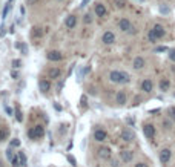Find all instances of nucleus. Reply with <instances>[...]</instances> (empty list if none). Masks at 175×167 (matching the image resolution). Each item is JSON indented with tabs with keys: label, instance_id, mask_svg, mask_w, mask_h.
Masks as SVG:
<instances>
[{
	"label": "nucleus",
	"instance_id": "obj_1",
	"mask_svg": "<svg viewBox=\"0 0 175 167\" xmlns=\"http://www.w3.org/2000/svg\"><path fill=\"white\" fill-rule=\"evenodd\" d=\"M164 34H166V31H164V28L161 26V25H155L152 29L149 31V42L152 43H155L158 38H161V37H164Z\"/></svg>",
	"mask_w": 175,
	"mask_h": 167
},
{
	"label": "nucleus",
	"instance_id": "obj_2",
	"mask_svg": "<svg viewBox=\"0 0 175 167\" xmlns=\"http://www.w3.org/2000/svg\"><path fill=\"white\" fill-rule=\"evenodd\" d=\"M109 80L112 83H129V75L126 72L120 71H112L109 74Z\"/></svg>",
	"mask_w": 175,
	"mask_h": 167
},
{
	"label": "nucleus",
	"instance_id": "obj_3",
	"mask_svg": "<svg viewBox=\"0 0 175 167\" xmlns=\"http://www.w3.org/2000/svg\"><path fill=\"white\" fill-rule=\"evenodd\" d=\"M28 135H29V138L31 140H37V138H42L43 135H45V127L43 126H35L34 129H31L29 132H28Z\"/></svg>",
	"mask_w": 175,
	"mask_h": 167
},
{
	"label": "nucleus",
	"instance_id": "obj_4",
	"mask_svg": "<svg viewBox=\"0 0 175 167\" xmlns=\"http://www.w3.org/2000/svg\"><path fill=\"white\" fill-rule=\"evenodd\" d=\"M120 138L125 141V143H132L135 140V133L131 130V129H123L122 133H120Z\"/></svg>",
	"mask_w": 175,
	"mask_h": 167
},
{
	"label": "nucleus",
	"instance_id": "obj_5",
	"mask_svg": "<svg viewBox=\"0 0 175 167\" xmlns=\"http://www.w3.org/2000/svg\"><path fill=\"white\" fill-rule=\"evenodd\" d=\"M143 133H145L146 138L152 140L155 137V127H154V124H145L143 126Z\"/></svg>",
	"mask_w": 175,
	"mask_h": 167
},
{
	"label": "nucleus",
	"instance_id": "obj_6",
	"mask_svg": "<svg viewBox=\"0 0 175 167\" xmlns=\"http://www.w3.org/2000/svg\"><path fill=\"white\" fill-rule=\"evenodd\" d=\"M101 42H103L104 45H112V43L115 42V35H114V32L106 31V32L103 34V37H101Z\"/></svg>",
	"mask_w": 175,
	"mask_h": 167
},
{
	"label": "nucleus",
	"instance_id": "obj_7",
	"mask_svg": "<svg viewBox=\"0 0 175 167\" xmlns=\"http://www.w3.org/2000/svg\"><path fill=\"white\" fill-rule=\"evenodd\" d=\"M106 138H108V132H106V130H103V129H97V130L94 132V140H95V141L103 143Z\"/></svg>",
	"mask_w": 175,
	"mask_h": 167
},
{
	"label": "nucleus",
	"instance_id": "obj_8",
	"mask_svg": "<svg viewBox=\"0 0 175 167\" xmlns=\"http://www.w3.org/2000/svg\"><path fill=\"white\" fill-rule=\"evenodd\" d=\"M171 156H172V152H171L169 149H163V150L160 152V161H161L163 164H166V163H169V160H171Z\"/></svg>",
	"mask_w": 175,
	"mask_h": 167
},
{
	"label": "nucleus",
	"instance_id": "obj_9",
	"mask_svg": "<svg viewBox=\"0 0 175 167\" xmlns=\"http://www.w3.org/2000/svg\"><path fill=\"white\" fill-rule=\"evenodd\" d=\"M111 149L109 147H106V146H103L99 149V156H100L101 160H111Z\"/></svg>",
	"mask_w": 175,
	"mask_h": 167
},
{
	"label": "nucleus",
	"instance_id": "obj_10",
	"mask_svg": "<svg viewBox=\"0 0 175 167\" xmlns=\"http://www.w3.org/2000/svg\"><path fill=\"white\" fill-rule=\"evenodd\" d=\"M46 57H48L49 61H60V60L63 58V55H62L60 51H51V52H48Z\"/></svg>",
	"mask_w": 175,
	"mask_h": 167
},
{
	"label": "nucleus",
	"instance_id": "obj_11",
	"mask_svg": "<svg viewBox=\"0 0 175 167\" xmlns=\"http://www.w3.org/2000/svg\"><path fill=\"white\" fill-rule=\"evenodd\" d=\"M132 158H134V153H132L131 150H122V152H120V160H122L123 163H131Z\"/></svg>",
	"mask_w": 175,
	"mask_h": 167
},
{
	"label": "nucleus",
	"instance_id": "obj_12",
	"mask_svg": "<svg viewBox=\"0 0 175 167\" xmlns=\"http://www.w3.org/2000/svg\"><path fill=\"white\" fill-rule=\"evenodd\" d=\"M152 89H154V83H152V80H149V78L143 80V83H141V91L149 94V92H152Z\"/></svg>",
	"mask_w": 175,
	"mask_h": 167
},
{
	"label": "nucleus",
	"instance_id": "obj_13",
	"mask_svg": "<svg viewBox=\"0 0 175 167\" xmlns=\"http://www.w3.org/2000/svg\"><path fill=\"white\" fill-rule=\"evenodd\" d=\"M132 68L137 69V71L143 69V68H145V58H143V57H135V58H134V63H132Z\"/></svg>",
	"mask_w": 175,
	"mask_h": 167
},
{
	"label": "nucleus",
	"instance_id": "obj_14",
	"mask_svg": "<svg viewBox=\"0 0 175 167\" xmlns=\"http://www.w3.org/2000/svg\"><path fill=\"white\" fill-rule=\"evenodd\" d=\"M118 26H120V29L125 31V32H131V29H132V25H131V22H129L127 19H122V20L118 22Z\"/></svg>",
	"mask_w": 175,
	"mask_h": 167
},
{
	"label": "nucleus",
	"instance_id": "obj_15",
	"mask_svg": "<svg viewBox=\"0 0 175 167\" xmlns=\"http://www.w3.org/2000/svg\"><path fill=\"white\" fill-rule=\"evenodd\" d=\"M106 14H108L106 6L101 5V3H97V5H95V16H97V17H104Z\"/></svg>",
	"mask_w": 175,
	"mask_h": 167
},
{
	"label": "nucleus",
	"instance_id": "obj_16",
	"mask_svg": "<svg viewBox=\"0 0 175 167\" xmlns=\"http://www.w3.org/2000/svg\"><path fill=\"white\" fill-rule=\"evenodd\" d=\"M60 75H62V69L60 68H51L49 71H48V78H51V80H55Z\"/></svg>",
	"mask_w": 175,
	"mask_h": 167
},
{
	"label": "nucleus",
	"instance_id": "obj_17",
	"mask_svg": "<svg viewBox=\"0 0 175 167\" xmlns=\"http://www.w3.org/2000/svg\"><path fill=\"white\" fill-rule=\"evenodd\" d=\"M160 91H163V92H166V91H169V88H171V81L168 80V78H163V80H160Z\"/></svg>",
	"mask_w": 175,
	"mask_h": 167
},
{
	"label": "nucleus",
	"instance_id": "obj_18",
	"mask_svg": "<svg viewBox=\"0 0 175 167\" xmlns=\"http://www.w3.org/2000/svg\"><path fill=\"white\" fill-rule=\"evenodd\" d=\"M39 88H40V91H42V92H45V94H46V92L51 89V83L49 81H46V80H40Z\"/></svg>",
	"mask_w": 175,
	"mask_h": 167
},
{
	"label": "nucleus",
	"instance_id": "obj_19",
	"mask_svg": "<svg viewBox=\"0 0 175 167\" xmlns=\"http://www.w3.org/2000/svg\"><path fill=\"white\" fill-rule=\"evenodd\" d=\"M115 100H117V103H118V104H126L127 97H126V94L123 92V91H120V92L117 94V97H115Z\"/></svg>",
	"mask_w": 175,
	"mask_h": 167
},
{
	"label": "nucleus",
	"instance_id": "obj_20",
	"mask_svg": "<svg viewBox=\"0 0 175 167\" xmlns=\"http://www.w3.org/2000/svg\"><path fill=\"white\" fill-rule=\"evenodd\" d=\"M75 25H77V17H75V16H69V17L66 19V26H68L69 29H72V28H75Z\"/></svg>",
	"mask_w": 175,
	"mask_h": 167
},
{
	"label": "nucleus",
	"instance_id": "obj_21",
	"mask_svg": "<svg viewBox=\"0 0 175 167\" xmlns=\"http://www.w3.org/2000/svg\"><path fill=\"white\" fill-rule=\"evenodd\" d=\"M31 35L34 37V38H40L42 35H43V29L42 28H32V32H31Z\"/></svg>",
	"mask_w": 175,
	"mask_h": 167
},
{
	"label": "nucleus",
	"instance_id": "obj_22",
	"mask_svg": "<svg viewBox=\"0 0 175 167\" xmlns=\"http://www.w3.org/2000/svg\"><path fill=\"white\" fill-rule=\"evenodd\" d=\"M16 120H17L19 123H22V120H23V115H22V112H20L19 107H16Z\"/></svg>",
	"mask_w": 175,
	"mask_h": 167
},
{
	"label": "nucleus",
	"instance_id": "obj_23",
	"mask_svg": "<svg viewBox=\"0 0 175 167\" xmlns=\"http://www.w3.org/2000/svg\"><path fill=\"white\" fill-rule=\"evenodd\" d=\"M8 137V130L6 129H0V141H5Z\"/></svg>",
	"mask_w": 175,
	"mask_h": 167
},
{
	"label": "nucleus",
	"instance_id": "obj_24",
	"mask_svg": "<svg viewBox=\"0 0 175 167\" xmlns=\"http://www.w3.org/2000/svg\"><path fill=\"white\" fill-rule=\"evenodd\" d=\"M19 161H20V158H19V156H14V158L11 160V163H12V167H19Z\"/></svg>",
	"mask_w": 175,
	"mask_h": 167
},
{
	"label": "nucleus",
	"instance_id": "obj_25",
	"mask_svg": "<svg viewBox=\"0 0 175 167\" xmlns=\"http://www.w3.org/2000/svg\"><path fill=\"white\" fill-rule=\"evenodd\" d=\"M19 158H20L22 164H26V155L23 153V152H19Z\"/></svg>",
	"mask_w": 175,
	"mask_h": 167
},
{
	"label": "nucleus",
	"instance_id": "obj_26",
	"mask_svg": "<svg viewBox=\"0 0 175 167\" xmlns=\"http://www.w3.org/2000/svg\"><path fill=\"white\" fill-rule=\"evenodd\" d=\"M115 3H117V6H118V8H125L126 6L125 0H115Z\"/></svg>",
	"mask_w": 175,
	"mask_h": 167
},
{
	"label": "nucleus",
	"instance_id": "obj_27",
	"mask_svg": "<svg viewBox=\"0 0 175 167\" xmlns=\"http://www.w3.org/2000/svg\"><path fill=\"white\" fill-rule=\"evenodd\" d=\"M68 161H69V163H71V164H72V166H77V161H75V158L74 156H72V155H69V156H68Z\"/></svg>",
	"mask_w": 175,
	"mask_h": 167
},
{
	"label": "nucleus",
	"instance_id": "obj_28",
	"mask_svg": "<svg viewBox=\"0 0 175 167\" xmlns=\"http://www.w3.org/2000/svg\"><path fill=\"white\" fill-rule=\"evenodd\" d=\"M12 66L17 69V68H20V66H22V61H20V60H14V61H12Z\"/></svg>",
	"mask_w": 175,
	"mask_h": 167
},
{
	"label": "nucleus",
	"instance_id": "obj_29",
	"mask_svg": "<svg viewBox=\"0 0 175 167\" xmlns=\"http://www.w3.org/2000/svg\"><path fill=\"white\" fill-rule=\"evenodd\" d=\"M6 158H8V160H12V158H14V155H12V150H11V149H8V150H6Z\"/></svg>",
	"mask_w": 175,
	"mask_h": 167
},
{
	"label": "nucleus",
	"instance_id": "obj_30",
	"mask_svg": "<svg viewBox=\"0 0 175 167\" xmlns=\"http://www.w3.org/2000/svg\"><path fill=\"white\" fill-rule=\"evenodd\" d=\"M169 58H171L172 61H175V49H172V51H169Z\"/></svg>",
	"mask_w": 175,
	"mask_h": 167
},
{
	"label": "nucleus",
	"instance_id": "obj_31",
	"mask_svg": "<svg viewBox=\"0 0 175 167\" xmlns=\"http://www.w3.org/2000/svg\"><path fill=\"white\" fill-rule=\"evenodd\" d=\"M169 115H171L172 120H175V107H171V109H169Z\"/></svg>",
	"mask_w": 175,
	"mask_h": 167
},
{
	"label": "nucleus",
	"instance_id": "obj_32",
	"mask_svg": "<svg viewBox=\"0 0 175 167\" xmlns=\"http://www.w3.org/2000/svg\"><path fill=\"white\" fill-rule=\"evenodd\" d=\"M91 22H92V17H91L89 14H86V16H85V23H91Z\"/></svg>",
	"mask_w": 175,
	"mask_h": 167
},
{
	"label": "nucleus",
	"instance_id": "obj_33",
	"mask_svg": "<svg viewBox=\"0 0 175 167\" xmlns=\"http://www.w3.org/2000/svg\"><path fill=\"white\" fill-rule=\"evenodd\" d=\"M8 9H9V2H8V5L5 6V9H3V19L6 17V14H8Z\"/></svg>",
	"mask_w": 175,
	"mask_h": 167
},
{
	"label": "nucleus",
	"instance_id": "obj_34",
	"mask_svg": "<svg viewBox=\"0 0 175 167\" xmlns=\"http://www.w3.org/2000/svg\"><path fill=\"white\" fill-rule=\"evenodd\" d=\"M19 144H20V141H19V140H17V138H16V140H12V141H11V146H12V147H17V146H19Z\"/></svg>",
	"mask_w": 175,
	"mask_h": 167
},
{
	"label": "nucleus",
	"instance_id": "obj_35",
	"mask_svg": "<svg viewBox=\"0 0 175 167\" xmlns=\"http://www.w3.org/2000/svg\"><path fill=\"white\" fill-rule=\"evenodd\" d=\"M163 126H164L166 129H171V121H168V120H166V121H163Z\"/></svg>",
	"mask_w": 175,
	"mask_h": 167
},
{
	"label": "nucleus",
	"instance_id": "obj_36",
	"mask_svg": "<svg viewBox=\"0 0 175 167\" xmlns=\"http://www.w3.org/2000/svg\"><path fill=\"white\" fill-rule=\"evenodd\" d=\"M155 51H157V52H164V51H168V48H166V46H160V48H157Z\"/></svg>",
	"mask_w": 175,
	"mask_h": 167
},
{
	"label": "nucleus",
	"instance_id": "obj_37",
	"mask_svg": "<svg viewBox=\"0 0 175 167\" xmlns=\"http://www.w3.org/2000/svg\"><path fill=\"white\" fill-rule=\"evenodd\" d=\"M111 166H112V167H118V161H117V160H112V161H111Z\"/></svg>",
	"mask_w": 175,
	"mask_h": 167
},
{
	"label": "nucleus",
	"instance_id": "obj_38",
	"mask_svg": "<svg viewBox=\"0 0 175 167\" xmlns=\"http://www.w3.org/2000/svg\"><path fill=\"white\" fill-rule=\"evenodd\" d=\"M5 111H6V114H8V115H12V109H11V107H8V106H6V107H5Z\"/></svg>",
	"mask_w": 175,
	"mask_h": 167
},
{
	"label": "nucleus",
	"instance_id": "obj_39",
	"mask_svg": "<svg viewBox=\"0 0 175 167\" xmlns=\"http://www.w3.org/2000/svg\"><path fill=\"white\" fill-rule=\"evenodd\" d=\"M135 167H148V164H145V163H137Z\"/></svg>",
	"mask_w": 175,
	"mask_h": 167
},
{
	"label": "nucleus",
	"instance_id": "obj_40",
	"mask_svg": "<svg viewBox=\"0 0 175 167\" xmlns=\"http://www.w3.org/2000/svg\"><path fill=\"white\" fill-rule=\"evenodd\" d=\"M54 107H55V111H62V106L60 104H54Z\"/></svg>",
	"mask_w": 175,
	"mask_h": 167
},
{
	"label": "nucleus",
	"instance_id": "obj_41",
	"mask_svg": "<svg viewBox=\"0 0 175 167\" xmlns=\"http://www.w3.org/2000/svg\"><path fill=\"white\" fill-rule=\"evenodd\" d=\"M81 104H85V106H86V97H81Z\"/></svg>",
	"mask_w": 175,
	"mask_h": 167
},
{
	"label": "nucleus",
	"instance_id": "obj_42",
	"mask_svg": "<svg viewBox=\"0 0 175 167\" xmlns=\"http://www.w3.org/2000/svg\"><path fill=\"white\" fill-rule=\"evenodd\" d=\"M88 3H89V0H83V2H81V5H83V6H86Z\"/></svg>",
	"mask_w": 175,
	"mask_h": 167
},
{
	"label": "nucleus",
	"instance_id": "obj_43",
	"mask_svg": "<svg viewBox=\"0 0 175 167\" xmlns=\"http://www.w3.org/2000/svg\"><path fill=\"white\" fill-rule=\"evenodd\" d=\"M0 167H3V163H2V161H0Z\"/></svg>",
	"mask_w": 175,
	"mask_h": 167
},
{
	"label": "nucleus",
	"instance_id": "obj_44",
	"mask_svg": "<svg viewBox=\"0 0 175 167\" xmlns=\"http://www.w3.org/2000/svg\"><path fill=\"white\" fill-rule=\"evenodd\" d=\"M174 97H175V94H174Z\"/></svg>",
	"mask_w": 175,
	"mask_h": 167
}]
</instances>
